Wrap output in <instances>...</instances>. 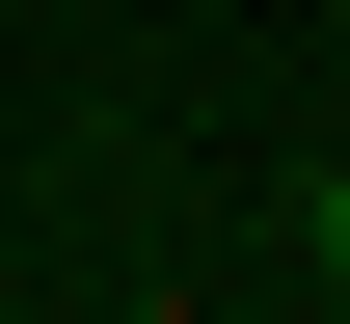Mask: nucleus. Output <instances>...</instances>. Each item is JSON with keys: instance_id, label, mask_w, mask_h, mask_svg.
I'll return each mask as SVG.
<instances>
[{"instance_id": "f257e3e1", "label": "nucleus", "mask_w": 350, "mask_h": 324, "mask_svg": "<svg viewBox=\"0 0 350 324\" xmlns=\"http://www.w3.org/2000/svg\"><path fill=\"white\" fill-rule=\"evenodd\" d=\"M297 271H323V297H350V162H323V189H297Z\"/></svg>"}]
</instances>
